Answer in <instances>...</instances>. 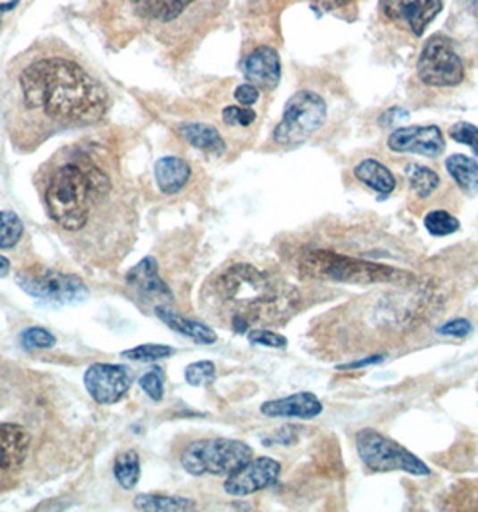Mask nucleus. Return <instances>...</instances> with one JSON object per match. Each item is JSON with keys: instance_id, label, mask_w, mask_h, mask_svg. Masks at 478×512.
Masks as SVG:
<instances>
[{"instance_id": "nucleus-1", "label": "nucleus", "mask_w": 478, "mask_h": 512, "mask_svg": "<svg viewBox=\"0 0 478 512\" xmlns=\"http://www.w3.org/2000/svg\"><path fill=\"white\" fill-rule=\"evenodd\" d=\"M44 207L69 236V247L94 263L121 261L131 243L133 211L115 189L106 156L94 147H67L40 171Z\"/></svg>"}, {"instance_id": "nucleus-2", "label": "nucleus", "mask_w": 478, "mask_h": 512, "mask_svg": "<svg viewBox=\"0 0 478 512\" xmlns=\"http://www.w3.org/2000/svg\"><path fill=\"white\" fill-rule=\"evenodd\" d=\"M37 373L0 360V492L15 489L40 460L56 453L63 432Z\"/></svg>"}, {"instance_id": "nucleus-3", "label": "nucleus", "mask_w": 478, "mask_h": 512, "mask_svg": "<svg viewBox=\"0 0 478 512\" xmlns=\"http://www.w3.org/2000/svg\"><path fill=\"white\" fill-rule=\"evenodd\" d=\"M22 108L29 115H44L56 128L90 124L108 105L103 85L81 63L65 55L46 53L29 58L17 74Z\"/></svg>"}, {"instance_id": "nucleus-4", "label": "nucleus", "mask_w": 478, "mask_h": 512, "mask_svg": "<svg viewBox=\"0 0 478 512\" xmlns=\"http://www.w3.org/2000/svg\"><path fill=\"white\" fill-rule=\"evenodd\" d=\"M202 304L211 318L225 316L232 331L243 334L250 325L288 318L298 304V293L256 266L238 263L209 279Z\"/></svg>"}, {"instance_id": "nucleus-5", "label": "nucleus", "mask_w": 478, "mask_h": 512, "mask_svg": "<svg viewBox=\"0 0 478 512\" xmlns=\"http://www.w3.org/2000/svg\"><path fill=\"white\" fill-rule=\"evenodd\" d=\"M304 275L328 279L349 284H383V282H408L414 277L408 272L398 270L394 266L378 264L364 259H353L339 256L328 250H314L302 259L300 264Z\"/></svg>"}, {"instance_id": "nucleus-6", "label": "nucleus", "mask_w": 478, "mask_h": 512, "mask_svg": "<svg viewBox=\"0 0 478 512\" xmlns=\"http://www.w3.org/2000/svg\"><path fill=\"white\" fill-rule=\"evenodd\" d=\"M248 444L236 439H202L191 442L182 457V467L193 474H231L252 458Z\"/></svg>"}, {"instance_id": "nucleus-7", "label": "nucleus", "mask_w": 478, "mask_h": 512, "mask_svg": "<svg viewBox=\"0 0 478 512\" xmlns=\"http://www.w3.org/2000/svg\"><path fill=\"white\" fill-rule=\"evenodd\" d=\"M328 117L324 97L311 90H300L289 97L281 122L273 130V142L284 147L300 146L323 128Z\"/></svg>"}, {"instance_id": "nucleus-8", "label": "nucleus", "mask_w": 478, "mask_h": 512, "mask_svg": "<svg viewBox=\"0 0 478 512\" xmlns=\"http://www.w3.org/2000/svg\"><path fill=\"white\" fill-rule=\"evenodd\" d=\"M356 449L362 462L374 473L403 471L412 476H430V467L390 437L365 428L356 433Z\"/></svg>"}, {"instance_id": "nucleus-9", "label": "nucleus", "mask_w": 478, "mask_h": 512, "mask_svg": "<svg viewBox=\"0 0 478 512\" xmlns=\"http://www.w3.org/2000/svg\"><path fill=\"white\" fill-rule=\"evenodd\" d=\"M17 284L28 295L53 304H78L88 298V288L80 277L38 264L22 270L17 275Z\"/></svg>"}, {"instance_id": "nucleus-10", "label": "nucleus", "mask_w": 478, "mask_h": 512, "mask_svg": "<svg viewBox=\"0 0 478 512\" xmlns=\"http://www.w3.org/2000/svg\"><path fill=\"white\" fill-rule=\"evenodd\" d=\"M417 76L428 87L449 88L464 81L465 71L453 42L444 35L432 37L417 60Z\"/></svg>"}, {"instance_id": "nucleus-11", "label": "nucleus", "mask_w": 478, "mask_h": 512, "mask_svg": "<svg viewBox=\"0 0 478 512\" xmlns=\"http://www.w3.org/2000/svg\"><path fill=\"white\" fill-rule=\"evenodd\" d=\"M83 383L96 403L113 405L128 394L131 387V373L124 365L94 364L87 369Z\"/></svg>"}, {"instance_id": "nucleus-12", "label": "nucleus", "mask_w": 478, "mask_h": 512, "mask_svg": "<svg viewBox=\"0 0 478 512\" xmlns=\"http://www.w3.org/2000/svg\"><path fill=\"white\" fill-rule=\"evenodd\" d=\"M380 12L419 38L442 12V0H380Z\"/></svg>"}, {"instance_id": "nucleus-13", "label": "nucleus", "mask_w": 478, "mask_h": 512, "mask_svg": "<svg viewBox=\"0 0 478 512\" xmlns=\"http://www.w3.org/2000/svg\"><path fill=\"white\" fill-rule=\"evenodd\" d=\"M281 464L270 457L250 458L225 480V492L243 498L273 485L279 480Z\"/></svg>"}, {"instance_id": "nucleus-14", "label": "nucleus", "mask_w": 478, "mask_h": 512, "mask_svg": "<svg viewBox=\"0 0 478 512\" xmlns=\"http://www.w3.org/2000/svg\"><path fill=\"white\" fill-rule=\"evenodd\" d=\"M126 286L138 302L153 304V309L173 300L170 288L158 275V266L153 257H144L126 273Z\"/></svg>"}, {"instance_id": "nucleus-15", "label": "nucleus", "mask_w": 478, "mask_h": 512, "mask_svg": "<svg viewBox=\"0 0 478 512\" xmlns=\"http://www.w3.org/2000/svg\"><path fill=\"white\" fill-rule=\"evenodd\" d=\"M389 147L396 153H415L435 158L444 153V135L437 126H407L398 128L387 140Z\"/></svg>"}, {"instance_id": "nucleus-16", "label": "nucleus", "mask_w": 478, "mask_h": 512, "mask_svg": "<svg viewBox=\"0 0 478 512\" xmlns=\"http://www.w3.org/2000/svg\"><path fill=\"white\" fill-rule=\"evenodd\" d=\"M243 72L248 83L263 90H275L281 81V58L273 47L263 46L252 51L245 63Z\"/></svg>"}, {"instance_id": "nucleus-17", "label": "nucleus", "mask_w": 478, "mask_h": 512, "mask_svg": "<svg viewBox=\"0 0 478 512\" xmlns=\"http://www.w3.org/2000/svg\"><path fill=\"white\" fill-rule=\"evenodd\" d=\"M324 410L321 399L311 392H298L282 399L266 401L261 405V414L264 417H282V419H314Z\"/></svg>"}, {"instance_id": "nucleus-18", "label": "nucleus", "mask_w": 478, "mask_h": 512, "mask_svg": "<svg viewBox=\"0 0 478 512\" xmlns=\"http://www.w3.org/2000/svg\"><path fill=\"white\" fill-rule=\"evenodd\" d=\"M197 3L198 0H133L135 13L158 26L177 24Z\"/></svg>"}, {"instance_id": "nucleus-19", "label": "nucleus", "mask_w": 478, "mask_h": 512, "mask_svg": "<svg viewBox=\"0 0 478 512\" xmlns=\"http://www.w3.org/2000/svg\"><path fill=\"white\" fill-rule=\"evenodd\" d=\"M191 173V165L179 156H163L155 164L156 188L164 195L180 193L188 186Z\"/></svg>"}, {"instance_id": "nucleus-20", "label": "nucleus", "mask_w": 478, "mask_h": 512, "mask_svg": "<svg viewBox=\"0 0 478 512\" xmlns=\"http://www.w3.org/2000/svg\"><path fill=\"white\" fill-rule=\"evenodd\" d=\"M155 315L158 320H163L168 327H172L173 331L198 341V344H214V341L218 340V334L205 323L202 322H197V320H189L179 313H175L172 309V306L168 304H163V306H156L155 309Z\"/></svg>"}, {"instance_id": "nucleus-21", "label": "nucleus", "mask_w": 478, "mask_h": 512, "mask_svg": "<svg viewBox=\"0 0 478 512\" xmlns=\"http://www.w3.org/2000/svg\"><path fill=\"white\" fill-rule=\"evenodd\" d=\"M355 177L369 189L380 195H390L396 191V177L390 169L376 158H365L355 167Z\"/></svg>"}, {"instance_id": "nucleus-22", "label": "nucleus", "mask_w": 478, "mask_h": 512, "mask_svg": "<svg viewBox=\"0 0 478 512\" xmlns=\"http://www.w3.org/2000/svg\"><path fill=\"white\" fill-rule=\"evenodd\" d=\"M179 133L195 147L214 153V155H223L225 153V142L220 135V131L214 126L209 124H200V122H188L179 126Z\"/></svg>"}, {"instance_id": "nucleus-23", "label": "nucleus", "mask_w": 478, "mask_h": 512, "mask_svg": "<svg viewBox=\"0 0 478 512\" xmlns=\"http://www.w3.org/2000/svg\"><path fill=\"white\" fill-rule=\"evenodd\" d=\"M446 169L449 177L457 182V186L467 193H478V162L465 155H451L446 158Z\"/></svg>"}, {"instance_id": "nucleus-24", "label": "nucleus", "mask_w": 478, "mask_h": 512, "mask_svg": "<svg viewBox=\"0 0 478 512\" xmlns=\"http://www.w3.org/2000/svg\"><path fill=\"white\" fill-rule=\"evenodd\" d=\"M137 510L146 512H180L193 510L197 505L193 499L182 496H166V494H138L133 499Z\"/></svg>"}, {"instance_id": "nucleus-25", "label": "nucleus", "mask_w": 478, "mask_h": 512, "mask_svg": "<svg viewBox=\"0 0 478 512\" xmlns=\"http://www.w3.org/2000/svg\"><path fill=\"white\" fill-rule=\"evenodd\" d=\"M405 177L417 198L432 197L440 184V179L433 169L419 164H408L405 169Z\"/></svg>"}, {"instance_id": "nucleus-26", "label": "nucleus", "mask_w": 478, "mask_h": 512, "mask_svg": "<svg viewBox=\"0 0 478 512\" xmlns=\"http://www.w3.org/2000/svg\"><path fill=\"white\" fill-rule=\"evenodd\" d=\"M113 474L119 485L126 491L133 489L140 478V458L138 453L133 449H126L115 457L113 462Z\"/></svg>"}, {"instance_id": "nucleus-27", "label": "nucleus", "mask_w": 478, "mask_h": 512, "mask_svg": "<svg viewBox=\"0 0 478 512\" xmlns=\"http://www.w3.org/2000/svg\"><path fill=\"white\" fill-rule=\"evenodd\" d=\"M24 236V225L15 213L0 211V248H13Z\"/></svg>"}, {"instance_id": "nucleus-28", "label": "nucleus", "mask_w": 478, "mask_h": 512, "mask_svg": "<svg viewBox=\"0 0 478 512\" xmlns=\"http://www.w3.org/2000/svg\"><path fill=\"white\" fill-rule=\"evenodd\" d=\"M424 227L432 236L444 238L460 229V222L446 211H432L424 216Z\"/></svg>"}, {"instance_id": "nucleus-29", "label": "nucleus", "mask_w": 478, "mask_h": 512, "mask_svg": "<svg viewBox=\"0 0 478 512\" xmlns=\"http://www.w3.org/2000/svg\"><path fill=\"white\" fill-rule=\"evenodd\" d=\"M177 355V349L163 344H144L137 346L135 349L122 351V358L133 360V362H156V360H164Z\"/></svg>"}, {"instance_id": "nucleus-30", "label": "nucleus", "mask_w": 478, "mask_h": 512, "mask_svg": "<svg viewBox=\"0 0 478 512\" xmlns=\"http://www.w3.org/2000/svg\"><path fill=\"white\" fill-rule=\"evenodd\" d=\"M26 349H51L56 346V336L44 327H29L21 334Z\"/></svg>"}, {"instance_id": "nucleus-31", "label": "nucleus", "mask_w": 478, "mask_h": 512, "mask_svg": "<svg viewBox=\"0 0 478 512\" xmlns=\"http://www.w3.org/2000/svg\"><path fill=\"white\" fill-rule=\"evenodd\" d=\"M216 378V365L213 362H197L186 369V382L191 387H202Z\"/></svg>"}, {"instance_id": "nucleus-32", "label": "nucleus", "mask_w": 478, "mask_h": 512, "mask_svg": "<svg viewBox=\"0 0 478 512\" xmlns=\"http://www.w3.org/2000/svg\"><path fill=\"white\" fill-rule=\"evenodd\" d=\"M248 341L252 346H264V348H272V349H286L288 348V338L268 331V329H252L248 331Z\"/></svg>"}, {"instance_id": "nucleus-33", "label": "nucleus", "mask_w": 478, "mask_h": 512, "mask_svg": "<svg viewBox=\"0 0 478 512\" xmlns=\"http://www.w3.org/2000/svg\"><path fill=\"white\" fill-rule=\"evenodd\" d=\"M138 385L155 403L163 401V398H164V374L161 369H153V371L146 373L138 380Z\"/></svg>"}, {"instance_id": "nucleus-34", "label": "nucleus", "mask_w": 478, "mask_h": 512, "mask_svg": "<svg viewBox=\"0 0 478 512\" xmlns=\"http://www.w3.org/2000/svg\"><path fill=\"white\" fill-rule=\"evenodd\" d=\"M449 137L457 140L458 144H465L467 147L473 149V153L478 156V128L471 122H455L449 128Z\"/></svg>"}, {"instance_id": "nucleus-35", "label": "nucleus", "mask_w": 478, "mask_h": 512, "mask_svg": "<svg viewBox=\"0 0 478 512\" xmlns=\"http://www.w3.org/2000/svg\"><path fill=\"white\" fill-rule=\"evenodd\" d=\"M223 122L229 126H250L256 121V112L250 106H227L223 110Z\"/></svg>"}, {"instance_id": "nucleus-36", "label": "nucleus", "mask_w": 478, "mask_h": 512, "mask_svg": "<svg viewBox=\"0 0 478 512\" xmlns=\"http://www.w3.org/2000/svg\"><path fill=\"white\" fill-rule=\"evenodd\" d=\"M471 331H473V323L467 318H455V320L446 322L444 325H440L437 329L439 334L451 336V338H464V336L471 334Z\"/></svg>"}, {"instance_id": "nucleus-37", "label": "nucleus", "mask_w": 478, "mask_h": 512, "mask_svg": "<svg viewBox=\"0 0 478 512\" xmlns=\"http://www.w3.org/2000/svg\"><path fill=\"white\" fill-rule=\"evenodd\" d=\"M234 97H236V101H239L241 106H252L259 99V90L252 83H243L236 88Z\"/></svg>"}, {"instance_id": "nucleus-38", "label": "nucleus", "mask_w": 478, "mask_h": 512, "mask_svg": "<svg viewBox=\"0 0 478 512\" xmlns=\"http://www.w3.org/2000/svg\"><path fill=\"white\" fill-rule=\"evenodd\" d=\"M311 8L323 12V13H330V12H337L342 10L346 6H349L355 0H304Z\"/></svg>"}, {"instance_id": "nucleus-39", "label": "nucleus", "mask_w": 478, "mask_h": 512, "mask_svg": "<svg viewBox=\"0 0 478 512\" xmlns=\"http://www.w3.org/2000/svg\"><path fill=\"white\" fill-rule=\"evenodd\" d=\"M405 117H408V112H407V110H403V108H392V110H387V112L380 117V124L390 128L392 124L403 121Z\"/></svg>"}, {"instance_id": "nucleus-40", "label": "nucleus", "mask_w": 478, "mask_h": 512, "mask_svg": "<svg viewBox=\"0 0 478 512\" xmlns=\"http://www.w3.org/2000/svg\"><path fill=\"white\" fill-rule=\"evenodd\" d=\"M385 357H371V358H365V360H360V362H355V364H348V365H340L339 369L340 371H348V369H360V367H367V365H374V364H380L383 362Z\"/></svg>"}, {"instance_id": "nucleus-41", "label": "nucleus", "mask_w": 478, "mask_h": 512, "mask_svg": "<svg viewBox=\"0 0 478 512\" xmlns=\"http://www.w3.org/2000/svg\"><path fill=\"white\" fill-rule=\"evenodd\" d=\"M464 6L478 21V0H464Z\"/></svg>"}, {"instance_id": "nucleus-42", "label": "nucleus", "mask_w": 478, "mask_h": 512, "mask_svg": "<svg viewBox=\"0 0 478 512\" xmlns=\"http://www.w3.org/2000/svg\"><path fill=\"white\" fill-rule=\"evenodd\" d=\"M12 270V263L10 259H6L4 256H0V277H6Z\"/></svg>"}, {"instance_id": "nucleus-43", "label": "nucleus", "mask_w": 478, "mask_h": 512, "mask_svg": "<svg viewBox=\"0 0 478 512\" xmlns=\"http://www.w3.org/2000/svg\"><path fill=\"white\" fill-rule=\"evenodd\" d=\"M17 4H19V0H12V3H3V4H0V19H3L8 12L15 10Z\"/></svg>"}]
</instances>
